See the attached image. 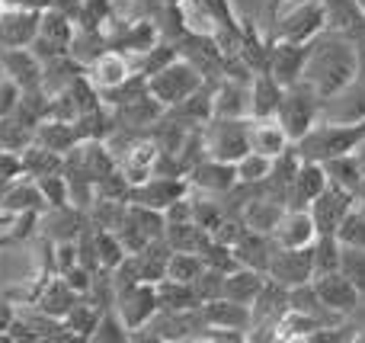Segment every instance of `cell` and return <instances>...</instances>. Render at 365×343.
<instances>
[{
    "instance_id": "cell-1",
    "label": "cell",
    "mask_w": 365,
    "mask_h": 343,
    "mask_svg": "<svg viewBox=\"0 0 365 343\" xmlns=\"http://www.w3.org/2000/svg\"><path fill=\"white\" fill-rule=\"evenodd\" d=\"M356 77V42L346 32L324 29L308 42V55H304L302 81L317 90L321 100L346 87Z\"/></svg>"
},
{
    "instance_id": "cell-2",
    "label": "cell",
    "mask_w": 365,
    "mask_h": 343,
    "mask_svg": "<svg viewBox=\"0 0 365 343\" xmlns=\"http://www.w3.org/2000/svg\"><path fill=\"white\" fill-rule=\"evenodd\" d=\"M362 138H365V122L343 126V122L317 119L314 126H311L298 141H292V145H295V151L302 154L304 160L324 164V160H330V158H340V154L356 151Z\"/></svg>"
},
{
    "instance_id": "cell-3",
    "label": "cell",
    "mask_w": 365,
    "mask_h": 343,
    "mask_svg": "<svg viewBox=\"0 0 365 343\" xmlns=\"http://www.w3.org/2000/svg\"><path fill=\"white\" fill-rule=\"evenodd\" d=\"M269 16H272V39L276 42L308 45L317 32L327 29L324 0H289V4L269 10Z\"/></svg>"
},
{
    "instance_id": "cell-4",
    "label": "cell",
    "mask_w": 365,
    "mask_h": 343,
    "mask_svg": "<svg viewBox=\"0 0 365 343\" xmlns=\"http://www.w3.org/2000/svg\"><path fill=\"white\" fill-rule=\"evenodd\" d=\"M145 81H148V93H151L164 109L177 106L180 100H186L189 93H195L202 83H208L205 77H202V71L182 55H177L167 68H160L158 74L145 77Z\"/></svg>"
},
{
    "instance_id": "cell-5",
    "label": "cell",
    "mask_w": 365,
    "mask_h": 343,
    "mask_svg": "<svg viewBox=\"0 0 365 343\" xmlns=\"http://www.w3.org/2000/svg\"><path fill=\"white\" fill-rule=\"evenodd\" d=\"M279 126L285 128L292 141H298L317 119H321V96L311 83L295 81L292 87H282V100H279L276 109Z\"/></svg>"
},
{
    "instance_id": "cell-6",
    "label": "cell",
    "mask_w": 365,
    "mask_h": 343,
    "mask_svg": "<svg viewBox=\"0 0 365 343\" xmlns=\"http://www.w3.org/2000/svg\"><path fill=\"white\" fill-rule=\"evenodd\" d=\"M74 36H77V19L68 16L64 10H58V6H45L38 13V29L36 39L29 42V48L36 51L38 61H48V58L68 55Z\"/></svg>"
},
{
    "instance_id": "cell-7",
    "label": "cell",
    "mask_w": 365,
    "mask_h": 343,
    "mask_svg": "<svg viewBox=\"0 0 365 343\" xmlns=\"http://www.w3.org/2000/svg\"><path fill=\"white\" fill-rule=\"evenodd\" d=\"M202 138H205L208 158H218L234 164L237 158H244L247 148V119H227V116H212L202 126Z\"/></svg>"
},
{
    "instance_id": "cell-8",
    "label": "cell",
    "mask_w": 365,
    "mask_h": 343,
    "mask_svg": "<svg viewBox=\"0 0 365 343\" xmlns=\"http://www.w3.org/2000/svg\"><path fill=\"white\" fill-rule=\"evenodd\" d=\"M113 308L128 331H138V327H145L148 321L160 312L158 286H154V282H135V286L113 295Z\"/></svg>"
},
{
    "instance_id": "cell-9",
    "label": "cell",
    "mask_w": 365,
    "mask_h": 343,
    "mask_svg": "<svg viewBox=\"0 0 365 343\" xmlns=\"http://www.w3.org/2000/svg\"><path fill=\"white\" fill-rule=\"evenodd\" d=\"M266 276L285 289H295L302 282L314 280V263H311V244L308 247H272Z\"/></svg>"
},
{
    "instance_id": "cell-10",
    "label": "cell",
    "mask_w": 365,
    "mask_h": 343,
    "mask_svg": "<svg viewBox=\"0 0 365 343\" xmlns=\"http://www.w3.org/2000/svg\"><path fill=\"white\" fill-rule=\"evenodd\" d=\"M87 225V212L77 205L64 203V205H45L36 215V235L45 241L58 244V241H74Z\"/></svg>"
},
{
    "instance_id": "cell-11",
    "label": "cell",
    "mask_w": 365,
    "mask_h": 343,
    "mask_svg": "<svg viewBox=\"0 0 365 343\" xmlns=\"http://www.w3.org/2000/svg\"><path fill=\"white\" fill-rule=\"evenodd\" d=\"M311 286H314V292H317V299H321V305L327 308L330 314H336V318H346V314L359 312L362 295L356 292V286L340 273V270L314 276V280H311Z\"/></svg>"
},
{
    "instance_id": "cell-12",
    "label": "cell",
    "mask_w": 365,
    "mask_h": 343,
    "mask_svg": "<svg viewBox=\"0 0 365 343\" xmlns=\"http://www.w3.org/2000/svg\"><path fill=\"white\" fill-rule=\"evenodd\" d=\"M321 119L343 122V126L365 122V77L362 74H356L346 87H340L327 100H321Z\"/></svg>"
},
{
    "instance_id": "cell-13",
    "label": "cell",
    "mask_w": 365,
    "mask_h": 343,
    "mask_svg": "<svg viewBox=\"0 0 365 343\" xmlns=\"http://www.w3.org/2000/svg\"><path fill=\"white\" fill-rule=\"evenodd\" d=\"M186 193H189L186 177H177V173H151L148 180H141V183L132 186L128 203H138V205H148V209L164 212L173 199L186 196Z\"/></svg>"
},
{
    "instance_id": "cell-14",
    "label": "cell",
    "mask_w": 365,
    "mask_h": 343,
    "mask_svg": "<svg viewBox=\"0 0 365 343\" xmlns=\"http://www.w3.org/2000/svg\"><path fill=\"white\" fill-rule=\"evenodd\" d=\"M186 183L189 193H202V196H225L234 183H237V173H234V164L218 158H202L199 164H192L186 170Z\"/></svg>"
},
{
    "instance_id": "cell-15",
    "label": "cell",
    "mask_w": 365,
    "mask_h": 343,
    "mask_svg": "<svg viewBox=\"0 0 365 343\" xmlns=\"http://www.w3.org/2000/svg\"><path fill=\"white\" fill-rule=\"evenodd\" d=\"M0 74L10 77L19 90H32L42 83V61L29 45H0Z\"/></svg>"
},
{
    "instance_id": "cell-16",
    "label": "cell",
    "mask_w": 365,
    "mask_h": 343,
    "mask_svg": "<svg viewBox=\"0 0 365 343\" xmlns=\"http://www.w3.org/2000/svg\"><path fill=\"white\" fill-rule=\"evenodd\" d=\"M353 209V193L340 190V186H324V193L308 205L311 218H314L317 235H336V228L343 225V218Z\"/></svg>"
},
{
    "instance_id": "cell-17",
    "label": "cell",
    "mask_w": 365,
    "mask_h": 343,
    "mask_svg": "<svg viewBox=\"0 0 365 343\" xmlns=\"http://www.w3.org/2000/svg\"><path fill=\"white\" fill-rule=\"evenodd\" d=\"M304 55H308V45L276 42V39H269V55H266L263 71L279 83V87H292L295 81H302Z\"/></svg>"
},
{
    "instance_id": "cell-18",
    "label": "cell",
    "mask_w": 365,
    "mask_h": 343,
    "mask_svg": "<svg viewBox=\"0 0 365 343\" xmlns=\"http://www.w3.org/2000/svg\"><path fill=\"white\" fill-rule=\"evenodd\" d=\"M83 74H87V81L103 93V90H113V87H119V83H125L128 77L135 74V64H132V58L122 55V51L103 48L93 61H87Z\"/></svg>"
},
{
    "instance_id": "cell-19",
    "label": "cell",
    "mask_w": 365,
    "mask_h": 343,
    "mask_svg": "<svg viewBox=\"0 0 365 343\" xmlns=\"http://www.w3.org/2000/svg\"><path fill=\"white\" fill-rule=\"evenodd\" d=\"M212 116L250 119V81L227 74L218 77V83H212Z\"/></svg>"
},
{
    "instance_id": "cell-20",
    "label": "cell",
    "mask_w": 365,
    "mask_h": 343,
    "mask_svg": "<svg viewBox=\"0 0 365 343\" xmlns=\"http://www.w3.org/2000/svg\"><path fill=\"white\" fill-rule=\"evenodd\" d=\"M272 244L276 247H308L317 237L314 218L308 209H295V205H285V212L279 215L276 228H272Z\"/></svg>"
},
{
    "instance_id": "cell-21",
    "label": "cell",
    "mask_w": 365,
    "mask_h": 343,
    "mask_svg": "<svg viewBox=\"0 0 365 343\" xmlns=\"http://www.w3.org/2000/svg\"><path fill=\"white\" fill-rule=\"evenodd\" d=\"M77 299H81V295L64 282V276L51 273V276H45V280H36V292H32L29 305L38 308V312H45V314H51V318H64V314L74 308Z\"/></svg>"
},
{
    "instance_id": "cell-22",
    "label": "cell",
    "mask_w": 365,
    "mask_h": 343,
    "mask_svg": "<svg viewBox=\"0 0 365 343\" xmlns=\"http://www.w3.org/2000/svg\"><path fill=\"white\" fill-rule=\"evenodd\" d=\"M292 145V138L285 135V128L279 126L276 116H263V119H247V148L263 158H279L285 148Z\"/></svg>"
},
{
    "instance_id": "cell-23",
    "label": "cell",
    "mask_w": 365,
    "mask_h": 343,
    "mask_svg": "<svg viewBox=\"0 0 365 343\" xmlns=\"http://www.w3.org/2000/svg\"><path fill=\"white\" fill-rule=\"evenodd\" d=\"M327 186V173H324V164H314V160H304L298 164L295 177L289 183V193H285V205H295V209H308L317 196Z\"/></svg>"
},
{
    "instance_id": "cell-24",
    "label": "cell",
    "mask_w": 365,
    "mask_h": 343,
    "mask_svg": "<svg viewBox=\"0 0 365 343\" xmlns=\"http://www.w3.org/2000/svg\"><path fill=\"white\" fill-rule=\"evenodd\" d=\"M199 314L205 321V327H227V331H250L253 318H250V305H240V302H231L225 295L212 302H202Z\"/></svg>"
},
{
    "instance_id": "cell-25",
    "label": "cell",
    "mask_w": 365,
    "mask_h": 343,
    "mask_svg": "<svg viewBox=\"0 0 365 343\" xmlns=\"http://www.w3.org/2000/svg\"><path fill=\"white\" fill-rule=\"evenodd\" d=\"M38 29V13L6 6L0 13V45H29Z\"/></svg>"
},
{
    "instance_id": "cell-26",
    "label": "cell",
    "mask_w": 365,
    "mask_h": 343,
    "mask_svg": "<svg viewBox=\"0 0 365 343\" xmlns=\"http://www.w3.org/2000/svg\"><path fill=\"white\" fill-rule=\"evenodd\" d=\"M266 282V273L250 267H237L231 273H225V282H221V295L231 302H240V305H253V299L259 295Z\"/></svg>"
},
{
    "instance_id": "cell-27",
    "label": "cell",
    "mask_w": 365,
    "mask_h": 343,
    "mask_svg": "<svg viewBox=\"0 0 365 343\" xmlns=\"http://www.w3.org/2000/svg\"><path fill=\"white\" fill-rule=\"evenodd\" d=\"M36 145L48 148V151H58V154H68L74 145H81V135H77L74 122L45 116V119H38V126H36Z\"/></svg>"
},
{
    "instance_id": "cell-28",
    "label": "cell",
    "mask_w": 365,
    "mask_h": 343,
    "mask_svg": "<svg viewBox=\"0 0 365 343\" xmlns=\"http://www.w3.org/2000/svg\"><path fill=\"white\" fill-rule=\"evenodd\" d=\"M272 237L269 235H259V231H250L247 228L244 235L237 237V244H234V257H237L240 267H250V270H259V273H266V267H269V257H272Z\"/></svg>"
},
{
    "instance_id": "cell-29",
    "label": "cell",
    "mask_w": 365,
    "mask_h": 343,
    "mask_svg": "<svg viewBox=\"0 0 365 343\" xmlns=\"http://www.w3.org/2000/svg\"><path fill=\"white\" fill-rule=\"evenodd\" d=\"M170 254L173 250L164 237H154V241H148L138 254H132L135 263H138L141 282H154V286H158V282L167 276V260H170Z\"/></svg>"
},
{
    "instance_id": "cell-30",
    "label": "cell",
    "mask_w": 365,
    "mask_h": 343,
    "mask_svg": "<svg viewBox=\"0 0 365 343\" xmlns=\"http://www.w3.org/2000/svg\"><path fill=\"white\" fill-rule=\"evenodd\" d=\"M279 100H282V87L266 71H253V77H250V116L253 119L276 116Z\"/></svg>"
},
{
    "instance_id": "cell-31",
    "label": "cell",
    "mask_w": 365,
    "mask_h": 343,
    "mask_svg": "<svg viewBox=\"0 0 365 343\" xmlns=\"http://www.w3.org/2000/svg\"><path fill=\"white\" fill-rule=\"evenodd\" d=\"M61 164H64V154L48 151V148L36 145V141L26 151H19V170L32 180L48 177V173H61Z\"/></svg>"
},
{
    "instance_id": "cell-32",
    "label": "cell",
    "mask_w": 365,
    "mask_h": 343,
    "mask_svg": "<svg viewBox=\"0 0 365 343\" xmlns=\"http://www.w3.org/2000/svg\"><path fill=\"white\" fill-rule=\"evenodd\" d=\"M324 173H327L330 186H340V190L353 193L356 186H359V180L365 177V167L359 164L356 151H349V154H340V158L324 160Z\"/></svg>"
},
{
    "instance_id": "cell-33",
    "label": "cell",
    "mask_w": 365,
    "mask_h": 343,
    "mask_svg": "<svg viewBox=\"0 0 365 343\" xmlns=\"http://www.w3.org/2000/svg\"><path fill=\"white\" fill-rule=\"evenodd\" d=\"M36 141V126L26 119H19L16 113L10 116H0V151H10L19 154Z\"/></svg>"
},
{
    "instance_id": "cell-34",
    "label": "cell",
    "mask_w": 365,
    "mask_h": 343,
    "mask_svg": "<svg viewBox=\"0 0 365 343\" xmlns=\"http://www.w3.org/2000/svg\"><path fill=\"white\" fill-rule=\"evenodd\" d=\"M103 308L96 305L93 299H87V295H81V299L74 302V308H71L68 314H64V327H68L71 334H74L77 340H90V334H93L96 321H100Z\"/></svg>"
},
{
    "instance_id": "cell-35",
    "label": "cell",
    "mask_w": 365,
    "mask_h": 343,
    "mask_svg": "<svg viewBox=\"0 0 365 343\" xmlns=\"http://www.w3.org/2000/svg\"><path fill=\"white\" fill-rule=\"evenodd\" d=\"M158 302H160V312H192V308L202 305L189 282L167 280V276L158 282Z\"/></svg>"
},
{
    "instance_id": "cell-36",
    "label": "cell",
    "mask_w": 365,
    "mask_h": 343,
    "mask_svg": "<svg viewBox=\"0 0 365 343\" xmlns=\"http://www.w3.org/2000/svg\"><path fill=\"white\" fill-rule=\"evenodd\" d=\"M164 241L170 244V250H195L199 254L202 244L208 241V231L199 228L195 222H167Z\"/></svg>"
},
{
    "instance_id": "cell-37",
    "label": "cell",
    "mask_w": 365,
    "mask_h": 343,
    "mask_svg": "<svg viewBox=\"0 0 365 343\" xmlns=\"http://www.w3.org/2000/svg\"><path fill=\"white\" fill-rule=\"evenodd\" d=\"M340 254H343L340 237L336 235H317L314 241H311V263H314V276L340 270Z\"/></svg>"
},
{
    "instance_id": "cell-38",
    "label": "cell",
    "mask_w": 365,
    "mask_h": 343,
    "mask_svg": "<svg viewBox=\"0 0 365 343\" xmlns=\"http://www.w3.org/2000/svg\"><path fill=\"white\" fill-rule=\"evenodd\" d=\"M269 167H272V158H263L257 151H247L244 158L234 160L237 183H244V186H263L266 177H269Z\"/></svg>"
},
{
    "instance_id": "cell-39",
    "label": "cell",
    "mask_w": 365,
    "mask_h": 343,
    "mask_svg": "<svg viewBox=\"0 0 365 343\" xmlns=\"http://www.w3.org/2000/svg\"><path fill=\"white\" fill-rule=\"evenodd\" d=\"M202 270H205V263H202V257L195 250H173L170 260H167V280L189 282L192 286Z\"/></svg>"
},
{
    "instance_id": "cell-40",
    "label": "cell",
    "mask_w": 365,
    "mask_h": 343,
    "mask_svg": "<svg viewBox=\"0 0 365 343\" xmlns=\"http://www.w3.org/2000/svg\"><path fill=\"white\" fill-rule=\"evenodd\" d=\"M90 340H96V343H125V340H132V331L122 324V318L115 314V308H103V314H100V321H96Z\"/></svg>"
},
{
    "instance_id": "cell-41",
    "label": "cell",
    "mask_w": 365,
    "mask_h": 343,
    "mask_svg": "<svg viewBox=\"0 0 365 343\" xmlns=\"http://www.w3.org/2000/svg\"><path fill=\"white\" fill-rule=\"evenodd\" d=\"M199 257H202V263H205V267L218 270V273H231V270H237V267H240L237 257H234V247H231V244L215 241L212 235H208V241L202 244Z\"/></svg>"
},
{
    "instance_id": "cell-42",
    "label": "cell",
    "mask_w": 365,
    "mask_h": 343,
    "mask_svg": "<svg viewBox=\"0 0 365 343\" xmlns=\"http://www.w3.org/2000/svg\"><path fill=\"white\" fill-rule=\"evenodd\" d=\"M96 231V257H100V270H113L115 263L125 257V247H122L119 235L109 228H93Z\"/></svg>"
},
{
    "instance_id": "cell-43",
    "label": "cell",
    "mask_w": 365,
    "mask_h": 343,
    "mask_svg": "<svg viewBox=\"0 0 365 343\" xmlns=\"http://www.w3.org/2000/svg\"><path fill=\"white\" fill-rule=\"evenodd\" d=\"M340 273L346 276L349 282H353L356 292H359L362 299H365V250H359V247H346V244H343Z\"/></svg>"
},
{
    "instance_id": "cell-44",
    "label": "cell",
    "mask_w": 365,
    "mask_h": 343,
    "mask_svg": "<svg viewBox=\"0 0 365 343\" xmlns=\"http://www.w3.org/2000/svg\"><path fill=\"white\" fill-rule=\"evenodd\" d=\"M336 237H340V244H346V247L365 250V215L362 212L349 209V215L343 218V225L336 228Z\"/></svg>"
},
{
    "instance_id": "cell-45",
    "label": "cell",
    "mask_w": 365,
    "mask_h": 343,
    "mask_svg": "<svg viewBox=\"0 0 365 343\" xmlns=\"http://www.w3.org/2000/svg\"><path fill=\"white\" fill-rule=\"evenodd\" d=\"M221 282H225V273H218V270L205 267L199 276H195V282H192L195 299H199V302H212V299H218V295H221Z\"/></svg>"
},
{
    "instance_id": "cell-46",
    "label": "cell",
    "mask_w": 365,
    "mask_h": 343,
    "mask_svg": "<svg viewBox=\"0 0 365 343\" xmlns=\"http://www.w3.org/2000/svg\"><path fill=\"white\" fill-rule=\"evenodd\" d=\"M36 186H38V193H42V203L45 205H64V203H68V183H64L61 173L38 177Z\"/></svg>"
},
{
    "instance_id": "cell-47",
    "label": "cell",
    "mask_w": 365,
    "mask_h": 343,
    "mask_svg": "<svg viewBox=\"0 0 365 343\" xmlns=\"http://www.w3.org/2000/svg\"><path fill=\"white\" fill-rule=\"evenodd\" d=\"M19 100H23V90H19L10 77L0 74V116H10L13 109L19 106Z\"/></svg>"
},
{
    "instance_id": "cell-48",
    "label": "cell",
    "mask_w": 365,
    "mask_h": 343,
    "mask_svg": "<svg viewBox=\"0 0 365 343\" xmlns=\"http://www.w3.org/2000/svg\"><path fill=\"white\" fill-rule=\"evenodd\" d=\"M353 209H356V212H362V215H365V177L359 180V186L353 190Z\"/></svg>"
},
{
    "instance_id": "cell-49",
    "label": "cell",
    "mask_w": 365,
    "mask_h": 343,
    "mask_svg": "<svg viewBox=\"0 0 365 343\" xmlns=\"http://www.w3.org/2000/svg\"><path fill=\"white\" fill-rule=\"evenodd\" d=\"M356 74L365 77V39L362 42H356Z\"/></svg>"
},
{
    "instance_id": "cell-50",
    "label": "cell",
    "mask_w": 365,
    "mask_h": 343,
    "mask_svg": "<svg viewBox=\"0 0 365 343\" xmlns=\"http://www.w3.org/2000/svg\"><path fill=\"white\" fill-rule=\"evenodd\" d=\"M282 4H289V0H269V10H276V6H282Z\"/></svg>"
}]
</instances>
